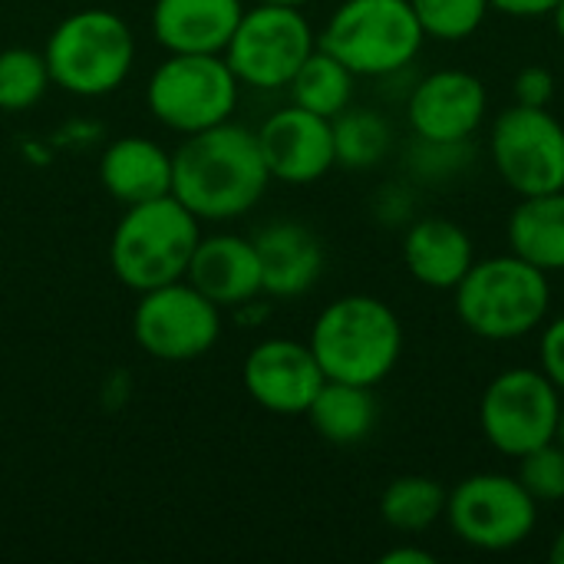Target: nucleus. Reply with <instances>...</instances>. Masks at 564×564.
I'll return each instance as SVG.
<instances>
[{
    "label": "nucleus",
    "mask_w": 564,
    "mask_h": 564,
    "mask_svg": "<svg viewBox=\"0 0 564 564\" xmlns=\"http://www.w3.org/2000/svg\"><path fill=\"white\" fill-rule=\"evenodd\" d=\"M268 182L258 132L235 122L192 132L172 155V195L195 218H238L261 202Z\"/></svg>",
    "instance_id": "f257e3e1"
},
{
    "label": "nucleus",
    "mask_w": 564,
    "mask_h": 564,
    "mask_svg": "<svg viewBox=\"0 0 564 564\" xmlns=\"http://www.w3.org/2000/svg\"><path fill=\"white\" fill-rule=\"evenodd\" d=\"M307 344L327 380L377 387L400 364L403 324L387 301L347 294L321 311Z\"/></svg>",
    "instance_id": "f03ea898"
},
{
    "label": "nucleus",
    "mask_w": 564,
    "mask_h": 564,
    "mask_svg": "<svg viewBox=\"0 0 564 564\" xmlns=\"http://www.w3.org/2000/svg\"><path fill=\"white\" fill-rule=\"evenodd\" d=\"M453 294L463 327L492 344H509L535 334L552 311L549 274L512 251L476 261L453 288Z\"/></svg>",
    "instance_id": "7ed1b4c3"
},
{
    "label": "nucleus",
    "mask_w": 564,
    "mask_h": 564,
    "mask_svg": "<svg viewBox=\"0 0 564 564\" xmlns=\"http://www.w3.org/2000/svg\"><path fill=\"white\" fill-rule=\"evenodd\" d=\"M198 238V218L175 195H162L126 208L109 245V261L116 278L142 294L182 281Z\"/></svg>",
    "instance_id": "20e7f679"
},
{
    "label": "nucleus",
    "mask_w": 564,
    "mask_h": 564,
    "mask_svg": "<svg viewBox=\"0 0 564 564\" xmlns=\"http://www.w3.org/2000/svg\"><path fill=\"white\" fill-rule=\"evenodd\" d=\"M423 26L410 0H344L317 46L337 56L354 76H390L423 50Z\"/></svg>",
    "instance_id": "39448f33"
},
{
    "label": "nucleus",
    "mask_w": 564,
    "mask_h": 564,
    "mask_svg": "<svg viewBox=\"0 0 564 564\" xmlns=\"http://www.w3.org/2000/svg\"><path fill=\"white\" fill-rule=\"evenodd\" d=\"M50 79L73 96L112 93L135 59V40L122 17L109 10H79L66 17L46 43Z\"/></svg>",
    "instance_id": "423d86ee"
},
{
    "label": "nucleus",
    "mask_w": 564,
    "mask_h": 564,
    "mask_svg": "<svg viewBox=\"0 0 564 564\" xmlns=\"http://www.w3.org/2000/svg\"><path fill=\"white\" fill-rule=\"evenodd\" d=\"M238 86V76L218 53H172L152 73L145 99L162 126L192 135L231 119Z\"/></svg>",
    "instance_id": "0eeeda50"
},
{
    "label": "nucleus",
    "mask_w": 564,
    "mask_h": 564,
    "mask_svg": "<svg viewBox=\"0 0 564 564\" xmlns=\"http://www.w3.org/2000/svg\"><path fill=\"white\" fill-rule=\"evenodd\" d=\"M453 535L476 552H512L539 525V502L506 473H476L446 492V516Z\"/></svg>",
    "instance_id": "6e6552de"
},
{
    "label": "nucleus",
    "mask_w": 564,
    "mask_h": 564,
    "mask_svg": "<svg viewBox=\"0 0 564 564\" xmlns=\"http://www.w3.org/2000/svg\"><path fill=\"white\" fill-rule=\"evenodd\" d=\"M562 403L558 387L542 367H509L482 390L479 430L496 453L519 459L555 440Z\"/></svg>",
    "instance_id": "1a4fd4ad"
},
{
    "label": "nucleus",
    "mask_w": 564,
    "mask_h": 564,
    "mask_svg": "<svg viewBox=\"0 0 564 564\" xmlns=\"http://www.w3.org/2000/svg\"><path fill=\"white\" fill-rule=\"evenodd\" d=\"M317 50V36L301 13L288 3H258L245 10L228 46L225 63L254 89H281L294 79L301 63Z\"/></svg>",
    "instance_id": "9d476101"
},
{
    "label": "nucleus",
    "mask_w": 564,
    "mask_h": 564,
    "mask_svg": "<svg viewBox=\"0 0 564 564\" xmlns=\"http://www.w3.org/2000/svg\"><path fill=\"white\" fill-rule=\"evenodd\" d=\"M489 152L499 178L519 195L564 188V126L549 106H509L496 116Z\"/></svg>",
    "instance_id": "9b49d317"
},
{
    "label": "nucleus",
    "mask_w": 564,
    "mask_h": 564,
    "mask_svg": "<svg viewBox=\"0 0 564 564\" xmlns=\"http://www.w3.org/2000/svg\"><path fill=\"white\" fill-rule=\"evenodd\" d=\"M132 334L139 347L155 360H198L218 344V304H212L195 284L185 281L142 291V301L135 304L132 314Z\"/></svg>",
    "instance_id": "f8f14e48"
},
{
    "label": "nucleus",
    "mask_w": 564,
    "mask_h": 564,
    "mask_svg": "<svg viewBox=\"0 0 564 564\" xmlns=\"http://www.w3.org/2000/svg\"><path fill=\"white\" fill-rule=\"evenodd\" d=\"M406 112L420 142L463 145L486 122L489 93L476 73L436 69L413 86Z\"/></svg>",
    "instance_id": "ddd939ff"
},
{
    "label": "nucleus",
    "mask_w": 564,
    "mask_h": 564,
    "mask_svg": "<svg viewBox=\"0 0 564 564\" xmlns=\"http://www.w3.org/2000/svg\"><path fill=\"white\" fill-rule=\"evenodd\" d=\"M245 390L248 397L278 416H304L324 387V370L311 350V344L297 340H264L245 360Z\"/></svg>",
    "instance_id": "4468645a"
},
{
    "label": "nucleus",
    "mask_w": 564,
    "mask_h": 564,
    "mask_svg": "<svg viewBox=\"0 0 564 564\" xmlns=\"http://www.w3.org/2000/svg\"><path fill=\"white\" fill-rule=\"evenodd\" d=\"M258 145L271 178L311 185L337 165L334 122L301 106H284L258 129Z\"/></svg>",
    "instance_id": "2eb2a0df"
},
{
    "label": "nucleus",
    "mask_w": 564,
    "mask_h": 564,
    "mask_svg": "<svg viewBox=\"0 0 564 564\" xmlns=\"http://www.w3.org/2000/svg\"><path fill=\"white\" fill-rule=\"evenodd\" d=\"M188 284H195L218 307L251 304L264 291L254 241L238 235L198 238V248L188 261Z\"/></svg>",
    "instance_id": "dca6fc26"
},
{
    "label": "nucleus",
    "mask_w": 564,
    "mask_h": 564,
    "mask_svg": "<svg viewBox=\"0 0 564 564\" xmlns=\"http://www.w3.org/2000/svg\"><path fill=\"white\" fill-rule=\"evenodd\" d=\"M403 264L423 288L453 291L476 264V248L463 225L443 215H430L410 225L403 238Z\"/></svg>",
    "instance_id": "f3484780"
},
{
    "label": "nucleus",
    "mask_w": 564,
    "mask_h": 564,
    "mask_svg": "<svg viewBox=\"0 0 564 564\" xmlns=\"http://www.w3.org/2000/svg\"><path fill=\"white\" fill-rule=\"evenodd\" d=\"M241 0H155L152 33L169 53H225Z\"/></svg>",
    "instance_id": "a211bd4d"
},
{
    "label": "nucleus",
    "mask_w": 564,
    "mask_h": 564,
    "mask_svg": "<svg viewBox=\"0 0 564 564\" xmlns=\"http://www.w3.org/2000/svg\"><path fill=\"white\" fill-rule=\"evenodd\" d=\"M261 261V288L274 297H297L311 291L324 271V248L304 225L278 221L254 238Z\"/></svg>",
    "instance_id": "6ab92c4d"
},
{
    "label": "nucleus",
    "mask_w": 564,
    "mask_h": 564,
    "mask_svg": "<svg viewBox=\"0 0 564 564\" xmlns=\"http://www.w3.org/2000/svg\"><path fill=\"white\" fill-rule=\"evenodd\" d=\"M99 178L126 208L142 205L172 195V155L145 135H126L102 152Z\"/></svg>",
    "instance_id": "aec40b11"
},
{
    "label": "nucleus",
    "mask_w": 564,
    "mask_h": 564,
    "mask_svg": "<svg viewBox=\"0 0 564 564\" xmlns=\"http://www.w3.org/2000/svg\"><path fill=\"white\" fill-rule=\"evenodd\" d=\"M509 251L542 268L545 274L564 271V188L519 198L509 215Z\"/></svg>",
    "instance_id": "412c9836"
},
{
    "label": "nucleus",
    "mask_w": 564,
    "mask_h": 564,
    "mask_svg": "<svg viewBox=\"0 0 564 564\" xmlns=\"http://www.w3.org/2000/svg\"><path fill=\"white\" fill-rule=\"evenodd\" d=\"M304 416L311 420L317 436L334 443V446L364 443L373 433V426H377L373 387L324 380V387L317 390V397H314V403L307 406Z\"/></svg>",
    "instance_id": "4be33fe9"
},
{
    "label": "nucleus",
    "mask_w": 564,
    "mask_h": 564,
    "mask_svg": "<svg viewBox=\"0 0 564 564\" xmlns=\"http://www.w3.org/2000/svg\"><path fill=\"white\" fill-rule=\"evenodd\" d=\"M380 516L400 535H423L446 516V489L430 476H400L383 489Z\"/></svg>",
    "instance_id": "5701e85b"
},
{
    "label": "nucleus",
    "mask_w": 564,
    "mask_h": 564,
    "mask_svg": "<svg viewBox=\"0 0 564 564\" xmlns=\"http://www.w3.org/2000/svg\"><path fill=\"white\" fill-rule=\"evenodd\" d=\"M354 79H357V76H354L337 56H330L327 50L317 46V50L301 63V69L294 73V79H291L288 86H291L294 106L334 119V116H340V112L350 106Z\"/></svg>",
    "instance_id": "b1692460"
},
{
    "label": "nucleus",
    "mask_w": 564,
    "mask_h": 564,
    "mask_svg": "<svg viewBox=\"0 0 564 564\" xmlns=\"http://www.w3.org/2000/svg\"><path fill=\"white\" fill-rule=\"evenodd\" d=\"M334 122V152L337 165L347 169H373L390 149V126L373 109H344Z\"/></svg>",
    "instance_id": "393cba45"
},
{
    "label": "nucleus",
    "mask_w": 564,
    "mask_h": 564,
    "mask_svg": "<svg viewBox=\"0 0 564 564\" xmlns=\"http://www.w3.org/2000/svg\"><path fill=\"white\" fill-rule=\"evenodd\" d=\"M50 83L53 79H50L43 53L20 50V46L0 53V109L20 112V109L36 106Z\"/></svg>",
    "instance_id": "a878e982"
},
{
    "label": "nucleus",
    "mask_w": 564,
    "mask_h": 564,
    "mask_svg": "<svg viewBox=\"0 0 564 564\" xmlns=\"http://www.w3.org/2000/svg\"><path fill=\"white\" fill-rule=\"evenodd\" d=\"M426 40L463 43L469 40L489 17V0H410Z\"/></svg>",
    "instance_id": "bb28decb"
},
{
    "label": "nucleus",
    "mask_w": 564,
    "mask_h": 564,
    "mask_svg": "<svg viewBox=\"0 0 564 564\" xmlns=\"http://www.w3.org/2000/svg\"><path fill=\"white\" fill-rule=\"evenodd\" d=\"M519 482L529 489V496L542 502H562L564 499V449L555 443H545L525 456H519Z\"/></svg>",
    "instance_id": "cd10ccee"
},
{
    "label": "nucleus",
    "mask_w": 564,
    "mask_h": 564,
    "mask_svg": "<svg viewBox=\"0 0 564 564\" xmlns=\"http://www.w3.org/2000/svg\"><path fill=\"white\" fill-rule=\"evenodd\" d=\"M512 96L519 106H549L552 96H555V76L552 69L532 63V66H522L512 79Z\"/></svg>",
    "instance_id": "c85d7f7f"
},
{
    "label": "nucleus",
    "mask_w": 564,
    "mask_h": 564,
    "mask_svg": "<svg viewBox=\"0 0 564 564\" xmlns=\"http://www.w3.org/2000/svg\"><path fill=\"white\" fill-rule=\"evenodd\" d=\"M542 340H539V367L542 373L558 387L564 397V314L552 324H542Z\"/></svg>",
    "instance_id": "c756f323"
},
{
    "label": "nucleus",
    "mask_w": 564,
    "mask_h": 564,
    "mask_svg": "<svg viewBox=\"0 0 564 564\" xmlns=\"http://www.w3.org/2000/svg\"><path fill=\"white\" fill-rule=\"evenodd\" d=\"M558 0H489V7L496 13L516 17V20H535V17H549L555 10Z\"/></svg>",
    "instance_id": "7c9ffc66"
},
{
    "label": "nucleus",
    "mask_w": 564,
    "mask_h": 564,
    "mask_svg": "<svg viewBox=\"0 0 564 564\" xmlns=\"http://www.w3.org/2000/svg\"><path fill=\"white\" fill-rule=\"evenodd\" d=\"M380 562L383 564H433L436 562V555H433V552H426V549H416V545H400V549H390V552H383V555H380Z\"/></svg>",
    "instance_id": "2f4dec72"
},
{
    "label": "nucleus",
    "mask_w": 564,
    "mask_h": 564,
    "mask_svg": "<svg viewBox=\"0 0 564 564\" xmlns=\"http://www.w3.org/2000/svg\"><path fill=\"white\" fill-rule=\"evenodd\" d=\"M549 17H552V23H555V33H558V40L564 43V0H558V3H555V10H552Z\"/></svg>",
    "instance_id": "473e14b6"
},
{
    "label": "nucleus",
    "mask_w": 564,
    "mask_h": 564,
    "mask_svg": "<svg viewBox=\"0 0 564 564\" xmlns=\"http://www.w3.org/2000/svg\"><path fill=\"white\" fill-rule=\"evenodd\" d=\"M552 562L564 564V529L555 535V542H552Z\"/></svg>",
    "instance_id": "72a5a7b5"
},
{
    "label": "nucleus",
    "mask_w": 564,
    "mask_h": 564,
    "mask_svg": "<svg viewBox=\"0 0 564 564\" xmlns=\"http://www.w3.org/2000/svg\"><path fill=\"white\" fill-rule=\"evenodd\" d=\"M552 443L564 449V403H562V413H558V423H555V440H552Z\"/></svg>",
    "instance_id": "f704fd0d"
},
{
    "label": "nucleus",
    "mask_w": 564,
    "mask_h": 564,
    "mask_svg": "<svg viewBox=\"0 0 564 564\" xmlns=\"http://www.w3.org/2000/svg\"><path fill=\"white\" fill-rule=\"evenodd\" d=\"M258 3H288V7H301V3H307V0H258Z\"/></svg>",
    "instance_id": "c9c22d12"
}]
</instances>
